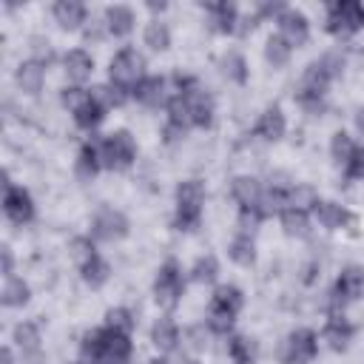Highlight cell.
<instances>
[{
  "label": "cell",
  "mask_w": 364,
  "mask_h": 364,
  "mask_svg": "<svg viewBox=\"0 0 364 364\" xmlns=\"http://www.w3.org/2000/svg\"><path fill=\"white\" fill-rule=\"evenodd\" d=\"M344 57L338 51H324L318 60H313L296 88V102L307 114H321L327 108V88L344 74Z\"/></svg>",
  "instance_id": "obj_1"
},
{
  "label": "cell",
  "mask_w": 364,
  "mask_h": 364,
  "mask_svg": "<svg viewBox=\"0 0 364 364\" xmlns=\"http://www.w3.org/2000/svg\"><path fill=\"white\" fill-rule=\"evenodd\" d=\"M205 210V185L199 179H182L173 193V228L196 230Z\"/></svg>",
  "instance_id": "obj_2"
},
{
  "label": "cell",
  "mask_w": 364,
  "mask_h": 364,
  "mask_svg": "<svg viewBox=\"0 0 364 364\" xmlns=\"http://www.w3.org/2000/svg\"><path fill=\"white\" fill-rule=\"evenodd\" d=\"M171 82H173V94H182L185 97L193 128H210L213 125V114H216V102L199 85V80L191 77V74H173Z\"/></svg>",
  "instance_id": "obj_3"
},
{
  "label": "cell",
  "mask_w": 364,
  "mask_h": 364,
  "mask_svg": "<svg viewBox=\"0 0 364 364\" xmlns=\"http://www.w3.org/2000/svg\"><path fill=\"white\" fill-rule=\"evenodd\" d=\"M324 28L333 37H338V40L358 34L364 28V3H358V0H336V3H327Z\"/></svg>",
  "instance_id": "obj_4"
},
{
  "label": "cell",
  "mask_w": 364,
  "mask_h": 364,
  "mask_svg": "<svg viewBox=\"0 0 364 364\" xmlns=\"http://www.w3.org/2000/svg\"><path fill=\"white\" fill-rule=\"evenodd\" d=\"M100 154L105 171H128L136 159V139L131 136V131L117 128L100 139Z\"/></svg>",
  "instance_id": "obj_5"
},
{
  "label": "cell",
  "mask_w": 364,
  "mask_h": 364,
  "mask_svg": "<svg viewBox=\"0 0 364 364\" xmlns=\"http://www.w3.org/2000/svg\"><path fill=\"white\" fill-rule=\"evenodd\" d=\"M185 293V276H182V264L176 259H165L154 276V301L162 310H173L182 301Z\"/></svg>",
  "instance_id": "obj_6"
},
{
  "label": "cell",
  "mask_w": 364,
  "mask_h": 364,
  "mask_svg": "<svg viewBox=\"0 0 364 364\" xmlns=\"http://www.w3.org/2000/svg\"><path fill=\"white\" fill-rule=\"evenodd\" d=\"M142 77H145V57H142V51L125 46V48H119L111 57V63H108V82H114V85H119L125 91H134V85Z\"/></svg>",
  "instance_id": "obj_7"
},
{
  "label": "cell",
  "mask_w": 364,
  "mask_h": 364,
  "mask_svg": "<svg viewBox=\"0 0 364 364\" xmlns=\"http://www.w3.org/2000/svg\"><path fill=\"white\" fill-rule=\"evenodd\" d=\"M316 355H318V336L310 327L290 330L279 350L282 364H310Z\"/></svg>",
  "instance_id": "obj_8"
},
{
  "label": "cell",
  "mask_w": 364,
  "mask_h": 364,
  "mask_svg": "<svg viewBox=\"0 0 364 364\" xmlns=\"http://www.w3.org/2000/svg\"><path fill=\"white\" fill-rule=\"evenodd\" d=\"M131 230V222L122 210L111 208V205H102L94 216H91V239L94 242H119L125 239Z\"/></svg>",
  "instance_id": "obj_9"
},
{
  "label": "cell",
  "mask_w": 364,
  "mask_h": 364,
  "mask_svg": "<svg viewBox=\"0 0 364 364\" xmlns=\"http://www.w3.org/2000/svg\"><path fill=\"white\" fill-rule=\"evenodd\" d=\"M3 213L14 225H28L34 219V199L23 185H14L9 173H3Z\"/></svg>",
  "instance_id": "obj_10"
},
{
  "label": "cell",
  "mask_w": 364,
  "mask_h": 364,
  "mask_svg": "<svg viewBox=\"0 0 364 364\" xmlns=\"http://www.w3.org/2000/svg\"><path fill=\"white\" fill-rule=\"evenodd\" d=\"M361 290H364V267H358V264H347L338 276H336V284H333V290H330V301H333V313H341V307L344 304H350V301H355L358 296H361Z\"/></svg>",
  "instance_id": "obj_11"
},
{
  "label": "cell",
  "mask_w": 364,
  "mask_h": 364,
  "mask_svg": "<svg viewBox=\"0 0 364 364\" xmlns=\"http://www.w3.org/2000/svg\"><path fill=\"white\" fill-rule=\"evenodd\" d=\"M310 216L324 228V230H353L355 228V213L333 199H318L310 210Z\"/></svg>",
  "instance_id": "obj_12"
},
{
  "label": "cell",
  "mask_w": 364,
  "mask_h": 364,
  "mask_svg": "<svg viewBox=\"0 0 364 364\" xmlns=\"http://www.w3.org/2000/svg\"><path fill=\"white\" fill-rule=\"evenodd\" d=\"M168 85H171V82H168L165 77H159V74H145V77L134 85L131 97H134L139 105H145V108H165L168 100H171V94H173Z\"/></svg>",
  "instance_id": "obj_13"
},
{
  "label": "cell",
  "mask_w": 364,
  "mask_h": 364,
  "mask_svg": "<svg viewBox=\"0 0 364 364\" xmlns=\"http://www.w3.org/2000/svg\"><path fill=\"white\" fill-rule=\"evenodd\" d=\"M276 31L296 48V46H304L310 40V20L304 11L293 9V6H284V11L276 17Z\"/></svg>",
  "instance_id": "obj_14"
},
{
  "label": "cell",
  "mask_w": 364,
  "mask_h": 364,
  "mask_svg": "<svg viewBox=\"0 0 364 364\" xmlns=\"http://www.w3.org/2000/svg\"><path fill=\"white\" fill-rule=\"evenodd\" d=\"M321 338L327 341L330 350L341 353V350H347L350 341L355 338V324H353L344 313H330L327 321H324V327H321Z\"/></svg>",
  "instance_id": "obj_15"
},
{
  "label": "cell",
  "mask_w": 364,
  "mask_h": 364,
  "mask_svg": "<svg viewBox=\"0 0 364 364\" xmlns=\"http://www.w3.org/2000/svg\"><path fill=\"white\" fill-rule=\"evenodd\" d=\"M242 307H245L242 287H236V284H216L213 287V296H210V304H208L210 313H222V316L236 318L242 313Z\"/></svg>",
  "instance_id": "obj_16"
},
{
  "label": "cell",
  "mask_w": 364,
  "mask_h": 364,
  "mask_svg": "<svg viewBox=\"0 0 364 364\" xmlns=\"http://www.w3.org/2000/svg\"><path fill=\"white\" fill-rule=\"evenodd\" d=\"M205 14L208 23L213 26V31L219 34H236L239 31V9L228 0H216V3H205Z\"/></svg>",
  "instance_id": "obj_17"
},
{
  "label": "cell",
  "mask_w": 364,
  "mask_h": 364,
  "mask_svg": "<svg viewBox=\"0 0 364 364\" xmlns=\"http://www.w3.org/2000/svg\"><path fill=\"white\" fill-rule=\"evenodd\" d=\"M284 131H287V119H284V111H282L279 105H267V108L259 114L256 125H253V136H259V139H264V142L282 139Z\"/></svg>",
  "instance_id": "obj_18"
},
{
  "label": "cell",
  "mask_w": 364,
  "mask_h": 364,
  "mask_svg": "<svg viewBox=\"0 0 364 364\" xmlns=\"http://www.w3.org/2000/svg\"><path fill=\"white\" fill-rule=\"evenodd\" d=\"M51 14H54L57 26L65 28V31L85 28V23H88V9H85V3H80V0H57V3L51 6Z\"/></svg>",
  "instance_id": "obj_19"
},
{
  "label": "cell",
  "mask_w": 364,
  "mask_h": 364,
  "mask_svg": "<svg viewBox=\"0 0 364 364\" xmlns=\"http://www.w3.org/2000/svg\"><path fill=\"white\" fill-rule=\"evenodd\" d=\"M102 23H105V28H108L111 37H128L134 31V26H136V14H134L131 6L114 3V6H108L102 11Z\"/></svg>",
  "instance_id": "obj_20"
},
{
  "label": "cell",
  "mask_w": 364,
  "mask_h": 364,
  "mask_svg": "<svg viewBox=\"0 0 364 364\" xmlns=\"http://www.w3.org/2000/svg\"><path fill=\"white\" fill-rule=\"evenodd\" d=\"M63 71L74 85H82L94 74V57L85 48H71L63 54Z\"/></svg>",
  "instance_id": "obj_21"
},
{
  "label": "cell",
  "mask_w": 364,
  "mask_h": 364,
  "mask_svg": "<svg viewBox=\"0 0 364 364\" xmlns=\"http://www.w3.org/2000/svg\"><path fill=\"white\" fill-rule=\"evenodd\" d=\"M74 171L80 179H94L102 171V154H100V139H85L77 151Z\"/></svg>",
  "instance_id": "obj_22"
},
{
  "label": "cell",
  "mask_w": 364,
  "mask_h": 364,
  "mask_svg": "<svg viewBox=\"0 0 364 364\" xmlns=\"http://www.w3.org/2000/svg\"><path fill=\"white\" fill-rule=\"evenodd\" d=\"M151 344H154L159 353H173V350L182 344L179 324H176L171 316L156 318V321H154V327H151Z\"/></svg>",
  "instance_id": "obj_23"
},
{
  "label": "cell",
  "mask_w": 364,
  "mask_h": 364,
  "mask_svg": "<svg viewBox=\"0 0 364 364\" xmlns=\"http://www.w3.org/2000/svg\"><path fill=\"white\" fill-rule=\"evenodd\" d=\"M228 256L239 267H253L256 264V239H253V233L239 228L233 233V239L228 242Z\"/></svg>",
  "instance_id": "obj_24"
},
{
  "label": "cell",
  "mask_w": 364,
  "mask_h": 364,
  "mask_svg": "<svg viewBox=\"0 0 364 364\" xmlns=\"http://www.w3.org/2000/svg\"><path fill=\"white\" fill-rule=\"evenodd\" d=\"M14 82L20 85L23 94H40L43 82H46V65H40L37 60H23L14 71Z\"/></svg>",
  "instance_id": "obj_25"
},
{
  "label": "cell",
  "mask_w": 364,
  "mask_h": 364,
  "mask_svg": "<svg viewBox=\"0 0 364 364\" xmlns=\"http://www.w3.org/2000/svg\"><path fill=\"white\" fill-rule=\"evenodd\" d=\"M219 74L228 80V82H236V85H245L247 77H250V68H247V60L242 51H225L219 57Z\"/></svg>",
  "instance_id": "obj_26"
},
{
  "label": "cell",
  "mask_w": 364,
  "mask_h": 364,
  "mask_svg": "<svg viewBox=\"0 0 364 364\" xmlns=\"http://www.w3.org/2000/svg\"><path fill=\"white\" fill-rule=\"evenodd\" d=\"M11 341H14V347H17L23 355H37L43 336H40V327H37L34 321H20V324L11 330Z\"/></svg>",
  "instance_id": "obj_27"
},
{
  "label": "cell",
  "mask_w": 364,
  "mask_h": 364,
  "mask_svg": "<svg viewBox=\"0 0 364 364\" xmlns=\"http://www.w3.org/2000/svg\"><path fill=\"white\" fill-rule=\"evenodd\" d=\"M105 114H108V108L91 94L88 97V102L82 105V108H77L74 111V122H77V128H82V131H97L100 125H102V119H105Z\"/></svg>",
  "instance_id": "obj_28"
},
{
  "label": "cell",
  "mask_w": 364,
  "mask_h": 364,
  "mask_svg": "<svg viewBox=\"0 0 364 364\" xmlns=\"http://www.w3.org/2000/svg\"><path fill=\"white\" fill-rule=\"evenodd\" d=\"M80 276H82V282L88 284V287H102L108 279H111V264H108V259H102L100 253H94L91 259H85L82 264H80Z\"/></svg>",
  "instance_id": "obj_29"
},
{
  "label": "cell",
  "mask_w": 364,
  "mask_h": 364,
  "mask_svg": "<svg viewBox=\"0 0 364 364\" xmlns=\"http://www.w3.org/2000/svg\"><path fill=\"white\" fill-rule=\"evenodd\" d=\"M28 299H31V287H28L26 279L9 276L3 282V290H0V304L3 307H23V304H28Z\"/></svg>",
  "instance_id": "obj_30"
},
{
  "label": "cell",
  "mask_w": 364,
  "mask_h": 364,
  "mask_svg": "<svg viewBox=\"0 0 364 364\" xmlns=\"http://www.w3.org/2000/svg\"><path fill=\"white\" fill-rule=\"evenodd\" d=\"M290 57H293V46L279 31L264 40V60H267L270 68H284L290 63Z\"/></svg>",
  "instance_id": "obj_31"
},
{
  "label": "cell",
  "mask_w": 364,
  "mask_h": 364,
  "mask_svg": "<svg viewBox=\"0 0 364 364\" xmlns=\"http://www.w3.org/2000/svg\"><path fill=\"white\" fill-rule=\"evenodd\" d=\"M228 358L233 364H256V341L242 333H230L228 336Z\"/></svg>",
  "instance_id": "obj_32"
},
{
  "label": "cell",
  "mask_w": 364,
  "mask_h": 364,
  "mask_svg": "<svg viewBox=\"0 0 364 364\" xmlns=\"http://www.w3.org/2000/svg\"><path fill=\"white\" fill-rule=\"evenodd\" d=\"M142 40H145V46L151 51H168L171 48V28H168V23L159 20V17L148 20L145 28H142Z\"/></svg>",
  "instance_id": "obj_33"
},
{
  "label": "cell",
  "mask_w": 364,
  "mask_h": 364,
  "mask_svg": "<svg viewBox=\"0 0 364 364\" xmlns=\"http://www.w3.org/2000/svg\"><path fill=\"white\" fill-rule=\"evenodd\" d=\"M279 222L284 228L287 236H307L310 233V213L299 210V208H284L279 213Z\"/></svg>",
  "instance_id": "obj_34"
},
{
  "label": "cell",
  "mask_w": 364,
  "mask_h": 364,
  "mask_svg": "<svg viewBox=\"0 0 364 364\" xmlns=\"http://www.w3.org/2000/svg\"><path fill=\"white\" fill-rule=\"evenodd\" d=\"M216 276H219V259L213 253L199 256L193 262V267H191V279L196 284H210V282H216Z\"/></svg>",
  "instance_id": "obj_35"
},
{
  "label": "cell",
  "mask_w": 364,
  "mask_h": 364,
  "mask_svg": "<svg viewBox=\"0 0 364 364\" xmlns=\"http://www.w3.org/2000/svg\"><path fill=\"white\" fill-rule=\"evenodd\" d=\"M353 151H355V139H353L347 131H336V134L330 136V156H333L336 165H344Z\"/></svg>",
  "instance_id": "obj_36"
},
{
  "label": "cell",
  "mask_w": 364,
  "mask_h": 364,
  "mask_svg": "<svg viewBox=\"0 0 364 364\" xmlns=\"http://www.w3.org/2000/svg\"><path fill=\"white\" fill-rule=\"evenodd\" d=\"M105 327H111V330H117V333L131 336V333H134V327H136V318H134V313H131L128 307H111V310L105 313Z\"/></svg>",
  "instance_id": "obj_37"
},
{
  "label": "cell",
  "mask_w": 364,
  "mask_h": 364,
  "mask_svg": "<svg viewBox=\"0 0 364 364\" xmlns=\"http://www.w3.org/2000/svg\"><path fill=\"white\" fill-rule=\"evenodd\" d=\"M88 97H91V88H85V85H65L63 91H60V102L74 114L77 108H82L85 102H88Z\"/></svg>",
  "instance_id": "obj_38"
},
{
  "label": "cell",
  "mask_w": 364,
  "mask_h": 364,
  "mask_svg": "<svg viewBox=\"0 0 364 364\" xmlns=\"http://www.w3.org/2000/svg\"><path fill=\"white\" fill-rule=\"evenodd\" d=\"M182 350H188L191 355H199V353H205V347H208V333H205V327H191V330H185L182 333V344H179Z\"/></svg>",
  "instance_id": "obj_39"
},
{
  "label": "cell",
  "mask_w": 364,
  "mask_h": 364,
  "mask_svg": "<svg viewBox=\"0 0 364 364\" xmlns=\"http://www.w3.org/2000/svg\"><path fill=\"white\" fill-rule=\"evenodd\" d=\"M341 171H344V179H350V182H361L364 179V145H355V151L341 165Z\"/></svg>",
  "instance_id": "obj_40"
},
{
  "label": "cell",
  "mask_w": 364,
  "mask_h": 364,
  "mask_svg": "<svg viewBox=\"0 0 364 364\" xmlns=\"http://www.w3.org/2000/svg\"><path fill=\"white\" fill-rule=\"evenodd\" d=\"M71 253H74L77 264H82L85 259H91V256L100 253V250H97V242H94L91 236H74V239H71Z\"/></svg>",
  "instance_id": "obj_41"
},
{
  "label": "cell",
  "mask_w": 364,
  "mask_h": 364,
  "mask_svg": "<svg viewBox=\"0 0 364 364\" xmlns=\"http://www.w3.org/2000/svg\"><path fill=\"white\" fill-rule=\"evenodd\" d=\"M31 60H37L40 65H51L54 60H57V54H54V48H51V43L48 40H43V37H34L31 40Z\"/></svg>",
  "instance_id": "obj_42"
},
{
  "label": "cell",
  "mask_w": 364,
  "mask_h": 364,
  "mask_svg": "<svg viewBox=\"0 0 364 364\" xmlns=\"http://www.w3.org/2000/svg\"><path fill=\"white\" fill-rule=\"evenodd\" d=\"M82 34H85V40L100 43V40L108 34V28H105V23H102V20H88V23H85V28H82Z\"/></svg>",
  "instance_id": "obj_43"
},
{
  "label": "cell",
  "mask_w": 364,
  "mask_h": 364,
  "mask_svg": "<svg viewBox=\"0 0 364 364\" xmlns=\"http://www.w3.org/2000/svg\"><path fill=\"white\" fill-rule=\"evenodd\" d=\"M0 273L9 279V276H14V253H11V247L9 245H3L0 247Z\"/></svg>",
  "instance_id": "obj_44"
},
{
  "label": "cell",
  "mask_w": 364,
  "mask_h": 364,
  "mask_svg": "<svg viewBox=\"0 0 364 364\" xmlns=\"http://www.w3.org/2000/svg\"><path fill=\"white\" fill-rule=\"evenodd\" d=\"M185 134H188V131H182V128H176V125H171V122L162 125V139H165V142H179Z\"/></svg>",
  "instance_id": "obj_45"
},
{
  "label": "cell",
  "mask_w": 364,
  "mask_h": 364,
  "mask_svg": "<svg viewBox=\"0 0 364 364\" xmlns=\"http://www.w3.org/2000/svg\"><path fill=\"white\" fill-rule=\"evenodd\" d=\"M145 6H148V11H154V14H162V11L168 9V3H165V0H159V3H156V0H148Z\"/></svg>",
  "instance_id": "obj_46"
},
{
  "label": "cell",
  "mask_w": 364,
  "mask_h": 364,
  "mask_svg": "<svg viewBox=\"0 0 364 364\" xmlns=\"http://www.w3.org/2000/svg\"><path fill=\"white\" fill-rule=\"evenodd\" d=\"M0 364H14V355H11V347H3V350H0Z\"/></svg>",
  "instance_id": "obj_47"
},
{
  "label": "cell",
  "mask_w": 364,
  "mask_h": 364,
  "mask_svg": "<svg viewBox=\"0 0 364 364\" xmlns=\"http://www.w3.org/2000/svg\"><path fill=\"white\" fill-rule=\"evenodd\" d=\"M355 128H358V134L364 136V108H358V114H355Z\"/></svg>",
  "instance_id": "obj_48"
},
{
  "label": "cell",
  "mask_w": 364,
  "mask_h": 364,
  "mask_svg": "<svg viewBox=\"0 0 364 364\" xmlns=\"http://www.w3.org/2000/svg\"><path fill=\"white\" fill-rule=\"evenodd\" d=\"M148 364H171L168 358H154V361H148Z\"/></svg>",
  "instance_id": "obj_49"
},
{
  "label": "cell",
  "mask_w": 364,
  "mask_h": 364,
  "mask_svg": "<svg viewBox=\"0 0 364 364\" xmlns=\"http://www.w3.org/2000/svg\"><path fill=\"white\" fill-rule=\"evenodd\" d=\"M71 364H85V361H71Z\"/></svg>",
  "instance_id": "obj_50"
}]
</instances>
